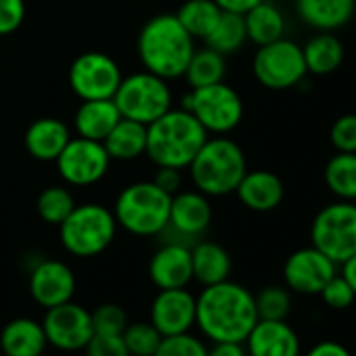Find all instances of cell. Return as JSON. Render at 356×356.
<instances>
[{"mask_svg": "<svg viewBox=\"0 0 356 356\" xmlns=\"http://www.w3.org/2000/svg\"><path fill=\"white\" fill-rule=\"evenodd\" d=\"M195 302V325L212 341H245L258 323L254 293L231 279L204 287Z\"/></svg>", "mask_w": 356, "mask_h": 356, "instance_id": "6da1fadb", "label": "cell"}, {"mask_svg": "<svg viewBox=\"0 0 356 356\" xmlns=\"http://www.w3.org/2000/svg\"><path fill=\"white\" fill-rule=\"evenodd\" d=\"M195 49V38L183 28L174 13L149 17L136 36V55L143 70L168 82L185 76Z\"/></svg>", "mask_w": 356, "mask_h": 356, "instance_id": "7a4b0ae2", "label": "cell"}, {"mask_svg": "<svg viewBox=\"0 0 356 356\" xmlns=\"http://www.w3.org/2000/svg\"><path fill=\"white\" fill-rule=\"evenodd\" d=\"M206 128L183 107H172L147 126V151L155 168L185 170L208 140Z\"/></svg>", "mask_w": 356, "mask_h": 356, "instance_id": "3957f363", "label": "cell"}, {"mask_svg": "<svg viewBox=\"0 0 356 356\" xmlns=\"http://www.w3.org/2000/svg\"><path fill=\"white\" fill-rule=\"evenodd\" d=\"M187 170L197 191L208 197H225L235 193L248 172V159L243 149L227 134L208 136Z\"/></svg>", "mask_w": 356, "mask_h": 356, "instance_id": "277c9868", "label": "cell"}, {"mask_svg": "<svg viewBox=\"0 0 356 356\" xmlns=\"http://www.w3.org/2000/svg\"><path fill=\"white\" fill-rule=\"evenodd\" d=\"M172 195L153 181H136L126 185L113 204L118 227L136 237H155L168 229Z\"/></svg>", "mask_w": 356, "mask_h": 356, "instance_id": "5b68a950", "label": "cell"}, {"mask_svg": "<svg viewBox=\"0 0 356 356\" xmlns=\"http://www.w3.org/2000/svg\"><path fill=\"white\" fill-rule=\"evenodd\" d=\"M118 235L113 210L103 204H76L70 216L59 225V241L63 250L76 258H95L103 254Z\"/></svg>", "mask_w": 356, "mask_h": 356, "instance_id": "8992f818", "label": "cell"}, {"mask_svg": "<svg viewBox=\"0 0 356 356\" xmlns=\"http://www.w3.org/2000/svg\"><path fill=\"white\" fill-rule=\"evenodd\" d=\"M113 101L122 118L140 122L145 126L174 107V95L168 80L147 70L124 76L113 95Z\"/></svg>", "mask_w": 356, "mask_h": 356, "instance_id": "52a82bcc", "label": "cell"}, {"mask_svg": "<svg viewBox=\"0 0 356 356\" xmlns=\"http://www.w3.org/2000/svg\"><path fill=\"white\" fill-rule=\"evenodd\" d=\"M181 107L193 113L206 132L214 136L233 132L243 120V99L225 80L202 88H189Z\"/></svg>", "mask_w": 356, "mask_h": 356, "instance_id": "ba28073f", "label": "cell"}, {"mask_svg": "<svg viewBox=\"0 0 356 356\" xmlns=\"http://www.w3.org/2000/svg\"><path fill=\"white\" fill-rule=\"evenodd\" d=\"M310 239L335 264L356 254V204L339 200L325 206L312 220Z\"/></svg>", "mask_w": 356, "mask_h": 356, "instance_id": "9c48e42d", "label": "cell"}, {"mask_svg": "<svg viewBox=\"0 0 356 356\" xmlns=\"http://www.w3.org/2000/svg\"><path fill=\"white\" fill-rule=\"evenodd\" d=\"M252 72L256 80L270 90H287L298 86L308 74L302 47L289 38H279L270 44L258 47Z\"/></svg>", "mask_w": 356, "mask_h": 356, "instance_id": "30bf717a", "label": "cell"}, {"mask_svg": "<svg viewBox=\"0 0 356 356\" xmlns=\"http://www.w3.org/2000/svg\"><path fill=\"white\" fill-rule=\"evenodd\" d=\"M124 74L120 63L101 51H88L78 55L67 72L70 88L80 101L113 99Z\"/></svg>", "mask_w": 356, "mask_h": 356, "instance_id": "8fae6325", "label": "cell"}, {"mask_svg": "<svg viewBox=\"0 0 356 356\" xmlns=\"http://www.w3.org/2000/svg\"><path fill=\"white\" fill-rule=\"evenodd\" d=\"M55 165L67 187H92L109 172L111 157L101 140L72 136L55 159Z\"/></svg>", "mask_w": 356, "mask_h": 356, "instance_id": "7c38bea8", "label": "cell"}, {"mask_svg": "<svg viewBox=\"0 0 356 356\" xmlns=\"http://www.w3.org/2000/svg\"><path fill=\"white\" fill-rule=\"evenodd\" d=\"M42 327L49 343L63 352L84 350L95 333L90 310L76 304L74 300L49 308L42 318Z\"/></svg>", "mask_w": 356, "mask_h": 356, "instance_id": "4fadbf2b", "label": "cell"}, {"mask_svg": "<svg viewBox=\"0 0 356 356\" xmlns=\"http://www.w3.org/2000/svg\"><path fill=\"white\" fill-rule=\"evenodd\" d=\"M333 275H337V264L314 245L296 250L283 266L287 289L302 296H318Z\"/></svg>", "mask_w": 356, "mask_h": 356, "instance_id": "5bb4252c", "label": "cell"}, {"mask_svg": "<svg viewBox=\"0 0 356 356\" xmlns=\"http://www.w3.org/2000/svg\"><path fill=\"white\" fill-rule=\"evenodd\" d=\"M195 296L187 287L159 289L153 298L149 321L163 337L189 333L195 325Z\"/></svg>", "mask_w": 356, "mask_h": 356, "instance_id": "9a60e30c", "label": "cell"}, {"mask_svg": "<svg viewBox=\"0 0 356 356\" xmlns=\"http://www.w3.org/2000/svg\"><path fill=\"white\" fill-rule=\"evenodd\" d=\"M30 296L44 310L74 300L76 275L61 260H42L30 273Z\"/></svg>", "mask_w": 356, "mask_h": 356, "instance_id": "2e32d148", "label": "cell"}, {"mask_svg": "<svg viewBox=\"0 0 356 356\" xmlns=\"http://www.w3.org/2000/svg\"><path fill=\"white\" fill-rule=\"evenodd\" d=\"M210 222H212V204L208 195H204L197 189H187V191L181 189L172 195L168 229L176 235H181L183 243H187V239H197L200 235H204Z\"/></svg>", "mask_w": 356, "mask_h": 356, "instance_id": "e0dca14e", "label": "cell"}, {"mask_svg": "<svg viewBox=\"0 0 356 356\" xmlns=\"http://www.w3.org/2000/svg\"><path fill=\"white\" fill-rule=\"evenodd\" d=\"M149 279L157 289L187 287L193 281L191 248L183 241H168L149 260Z\"/></svg>", "mask_w": 356, "mask_h": 356, "instance_id": "ac0fdd59", "label": "cell"}, {"mask_svg": "<svg viewBox=\"0 0 356 356\" xmlns=\"http://www.w3.org/2000/svg\"><path fill=\"white\" fill-rule=\"evenodd\" d=\"M248 356H300V337L285 321H260L245 337Z\"/></svg>", "mask_w": 356, "mask_h": 356, "instance_id": "d6986e66", "label": "cell"}, {"mask_svg": "<svg viewBox=\"0 0 356 356\" xmlns=\"http://www.w3.org/2000/svg\"><path fill=\"white\" fill-rule=\"evenodd\" d=\"M235 193L248 210L270 212L283 202L285 187L281 178L270 170H248Z\"/></svg>", "mask_w": 356, "mask_h": 356, "instance_id": "ffe728a7", "label": "cell"}, {"mask_svg": "<svg viewBox=\"0 0 356 356\" xmlns=\"http://www.w3.org/2000/svg\"><path fill=\"white\" fill-rule=\"evenodd\" d=\"M72 130L59 118H40L32 122L26 130L24 145L26 151L38 161H55L63 147L70 143Z\"/></svg>", "mask_w": 356, "mask_h": 356, "instance_id": "44dd1931", "label": "cell"}, {"mask_svg": "<svg viewBox=\"0 0 356 356\" xmlns=\"http://www.w3.org/2000/svg\"><path fill=\"white\" fill-rule=\"evenodd\" d=\"M49 346L42 323L19 316L0 331V350L5 356H42Z\"/></svg>", "mask_w": 356, "mask_h": 356, "instance_id": "7402d4cb", "label": "cell"}, {"mask_svg": "<svg viewBox=\"0 0 356 356\" xmlns=\"http://www.w3.org/2000/svg\"><path fill=\"white\" fill-rule=\"evenodd\" d=\"M300 19L318 32H335L350 24L356 0H296Z\"/></svg>", "mask_w": 356, "mask_h": 356, "instance_id": "603a6c76", "label": "cell"}, {"mask_svg": "<svg viewBox=\"0 0 356 356\" xmlns=\"http://www.w3.org/2000/svg\"><path fill=\"white\" fill-rule=\"evenodd\" d=\"M120 109L113 99H92L82 101L74 113L76 136L90 140H105L111 128L120 122Z\"/></svg>", "mask_w": 356, "mask_h": 356, "instance_id": "cb8c5ba5", "label": "cell"}, {"mask_svg": "<svg viewBox=\"0 0 356 356\" xmlns=\"http://www.w3.org/2000/svg\"><path fill=\"white\" fill-rule=\"evenodd\" d=\"M191 262L193 281L202 283L204 287L227 281L233 270L231 254L216 241H197L191 248Z\"/></svg>", "mask_w": 356, "mask_h": 356, "instance_id": "d4e9b609", "label": "cell"}, {"mask_svg": "<svg viewBox=\"0 0 356 356\" xmlns=\"http://www.w3.org/2000/svg\"><path fill=\"white\" fill-rule=\"evenodd\" d=\"M248 40L256 47L270 44L279 38H285L287 22L281 9L270 3V0H262L256 7H252L248 13H243Z\"/></svg>", "mask_w": 356, "mask_h": 356, "instance_id": "484cf974", "label": "cell"}, {"mask_svg": "<svg viewBox=\"0 0 356 356\" xmlns=\"http://www.w3.org/2000/svg\"><path fill=\"white\" fill-rule=\"evenodd\" d=\"M111 161H132L145 155L147 151V126L128 118H120V122L111 128V132L103 140Z\"/></svg>", "mask_w": 356, "mask_h": 356, "instance_id": "4316f807", "label": "cell"}, {"mask_svg": "<svg viewBox=\"0 0 356 356\" xmlns=\"http://www.w3.org/2000/svg\"><path fill=\"white\" fill-rule=\"evenodd\" d=\"M302 53L308 74L314 76L333 74L335 70H339L346 55L341 40L333 36V32H318L302 47Z\"/></svg>", "mask_w": 356, "mask_h": 356, "instance_id": "83f0119b", "label": "cell"}, {"mask_svg": "<svg viewBox=\"0 0 356 356\" xmlns=\"http://www.w3.org/2000/svg\"><path fill=\"white\" fill-rule=\"evenodd\" d=\"M225 76H227V57L204 44L202 49L193 51L183 78L187 80L189 88H202L222 82Z\"/></svg>", "mask_w": 356, "mask_h": 356, "instance_id": "f1b7e54d", "label": "cell"}, {"mask_svg": "<svg viewBox=\"0 0 356 356\" xmlns=\"http://www.w3.org/2000/svg\"><path fill=\"white\" fill-rule=\"evenodd\" d=\"M220 13L222 9L214 0H185L174 15L195 40H206L220 19Z\"/></svg>", "mask_w": 356, "mask_h": 356, "instance_id": "f546056e", "label": "cell"}, {"mask_svg": "<svg viewBox=\"0 0 356 356\" xmlns=\"http://www.w3.org/2000/svg\"><path fill=\"white\" fill-rule=\"evenodd\" d=\"M245 42H248V32H245L243 15L229 13V11L220 13V19L216 22L214 30L204 40L206 47L214 49L216 53H220L225 57L241 51Z\"/></svg>", "mask_w": 356, "mask_h": 356, "instance_id": "4dcf8cb0", "label": "cell"}, {"mask_svg": "<svg viewBox=\"0 0 356 356\" xmlns=\"http://www.w3.org/2000/svg\"><path fill=\"white\" fill-rule=\"evenodd\" d=\"M325 185L337 200L356 202V153L337 151L327 161Z\"/></svg>", "mask_w": 356, "mask_h": 356, "instance_id": "1f68e13d", "label": "cell"}, {"mask_svg": "<svg viewBox=\"0 0 356 356\" xmlns=\"http://www.w3.org/2000/svg\"><path fill=\"white\" fill-rule=\"evenodd\" d=\"M74 208L76 200L67 185H49L36 197V212L47 225L59 227Z\"/></svg>", "mask_w": 356, "mask_h": 356, "instance_id": "d6a6232c", "label": "cell"}, {"mask_svg": "<svg viewBox=\"0 0 356 356\" xmlns=\"http://www.w3.org/2000/svg\"><path fill=\"white\" fill-rule=\"evenodd\" d=\"M256 312L260 321H285L291 310V293L281 285H266L256 296Z\"/></svg>", "mask_w": 356, "mask_h": 356, "instance_id": "836d02e7", "label": "cell"}, {"mask_svg": "<svg viewBox=\"0 0 356 356\" xmlns=\"http://www.w3.org/2000/svg\"><path fill=\"white\" fill-rule=\"evenodd\" d=\"M130 356H153L163 335L149 323H128L122 333Z\"/></svg>", "mask_w": 356, "mask_h": 356, "instance_id": "e575fe53", "label": "cell"}, {"mask_svg": "<svg viewBox=\"0 0 356 356\" xmlns=\"http://www.w3.org/2000/svg\"><path fill=\"white\" fill-rule=\"evenodd\" d=\"M90 318H92V329L95 333H113V335H122L124 329L128 327V314L120 304H101L95 310H90Z\"/></svg>", "mask_w": 356, "mask_h": 356, "instance_id": "d590c367", "label": "cell"}, {"mask_svg": "<svg viewBox=\"0 0 356 356\" xmlns=\"http://www.w3.org/2000/svg\"><path fill=\"white\" fill-rule=\"evenodd\" d=\"M153 356H208V348L195 335L181 333L163 337Z\"/></svg>", "mask_w": 356, "mask_h": 356, "instance_id": "8d00e7d4", "label": "cell"}, {"mask_svg": "<svg viewBox=\"0 0 356 356\" xmlns=\"http://www.w3.org/2000/svg\"><path fill=\"white\" fill-rule=\"evenodd\" d=\"M331 145L341 153H356V113L339 115L329 130Z\"/></svg>", "mask_w": 356, "mask_h": 356, "instance_id": "74e56055", "label": "cell"}, {"mask_svg": "<svg viewBox=\"0 0 356 356\" xmlns=\"http://www.w3.org/2000/svg\"><path fill=\"white\" fill-rule=\"evenodd\" d=\"M321 300L329 306V308H335V310H341V308H348L352 306V302L356 300V293L352 291V287L348 285V281L341 277V275H333L327 285L321 289Z\"/></svg>", "mask_w": 356, "mask_h": 356, "instance_id": "f35d334b", "label": "cell"}, {"mask_svg": "<svg viewBox=\"0 0 356 356\" xmlns=\"http://www.w3.org/2000/svg\"><path fill=\"white\" fill-rule=\"evenodd\" d=\"M84 350L86 356H130L124 337L113 333H92Z\"/></svg>", "mask_w": 356, "mask_h": 356, "instance_id": "ab89813d", "label": "cell"}, {"mask_svg": "<svg viewBox=\"0 0 356 356\" xmlns=\"http://www.w3.org/2000/svg\"><path fill=\"white\" fill-rule=\"evenodd\" d=\"M26 19V0H0V36H9Z\"/></svg>", "mask_w": 356, "mask_h": 356, "instance_id": "60d3db41", "label": "cell"}, {"mask_svg": "<svg viewBox=\"0 0 356 356\" xmlns=\"http://www.w3.org/2000/svg\"><path fill=\"white\" fill-rule=\"evenodd\" d=\"M151 181L159 189H163L165 193L174 195V193L181 191V187H183V170H176V168H157Z\"/></svg>", "mask_w": 356, "mask_h": 356, "instance_id": "b9f144b4", "label": "cell"}, {"mask_svg": "<svg viewBox=\"0 0 356 356\" xmlns=\"http://www.w3.org/2000/svg\"><path fill=\"white\" fill-rule=\"evenodd\" d=\"M306 356H352L350 350L346 346H341L339 341H318L316 346L310 348V352Z\"/></svg>", "mask_w": 356, "mask_h": 356, "instance_id": "7bdbcfd3", "label": "cell"}, {"mask_svg": "<svg viewBox=\"0 0 356 356\" xmlns=\"http://www.w3.org/2000/svg\"><path fill=\"white\" fill-rule=\"evenodd\" d=\"M208 356H248L243 341H214Z\"/></svg>", "mask_w": 356, "mask_h": 356, "instance_id": "ee69618b", "label": "cell"}, {"mask_svg": "<svg viewBox=\"0 0 356 356\" xmlns=\"http://www.w3.org/2000/svg\"><path fill=\"white\" fill-rule=\"evenodd\" d=\"M214 3L222 9V11H229V13H248L252 7H256L262 0H214Z\"/></svg>", "mask_w": 356, "mask_h": 356, "instance_id": "f6af8a7d", "label": "cell"}, {"mask_svg": "<svg viewBox=\"0 0 356 356\" xmlns=\"http://www.w3.org/2000/svg\"><path fill=\"white\" fill-rule=\"evenodd\" d=\"M341 277L348 281V285H350L352 291L356 293V254L350 256L346 262H341Z\"/></svg>", "mask_w": 356, "mask_h": 356, "instance_id": "bcb514c9", "label": "cell"}]
</instances>
